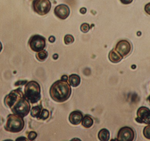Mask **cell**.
I'll use <instances>...</instances> for the list:
<instances>
[{
    "label": "cell",
    "mask_w": 150,
    "mask_h": 141,
    "mask_svg": "<svg viewBox=\"0 0 150 141\" xmlns=\"http://www.w3.org/2000/svg\"><path fill=\"white\" fill-rule=\"evenodd\" d=\"M65 43L66 45H69V44H72L74 41V38L72 35L70 34H67L65 36Z\"/></svg>",
    "instance_id": "19"
},
{
    "label": "cell",
    "mask_w": 150,
    "mask_h": 141,
    "mask_svg": "<svg viewBox=\"0 0 150 141\" xmlns=\"http://www.w3.org/2000/svg\"><path fill=\"white\" fill-rule=\"evenodd\" d=\"M48 56V53L46 51H42L41 52H39L37 55H36V57L37 59L40 61H45Z\"/></svg>",
    "instance_id": "17"
},
{
    "label": "cell",
    "mask_w": 150,
    "mask_h": 141,
    "mask_svg": "<svg viewBox=\"0 0 150 141\" xmlns=\"http://www.w3.org/2000/svg\"><path fill=\"white\" fill-rule=\"evenodd\" d=\"M115 49L122 57H126L131 53L133 50V46L130 41L122 40L117 43Z\"/></svg>",
    "instance_id": "8"
},
{
    "label": "cell",
    "mask_w": 150,
    "mask_h": 141,
    "mask_svg": "<svg viewBox=\"0 0 150 141\" xmlns=\"http://www.w3.org/2000/svg\"><path fill=\"white\" fill-rule=\"evenodd\" d=\"M2 49V45L1 43L0 42V52L1 51Z\"/></svg>",
    "instance_id": "31"
},
{
    "label": "cell",
    "mask_w": 150,
    "mask_h": 141,
    "mask_svg": "<svg viewBox=\"0 0 150 141\" xmlns=\"http://www.w3.org/2000/svg\"><path fill=\"white\" fill-rule=\"evenodd\" d=\"M144 10L146 13L150 15V2L147 4L144 7Z\"/></svg>",
    "instance_id": "23"
},
{
    "label": "cell",
    "mask_w": 150,
    "mask_h": 141,
    "mask_svg": "<svg viewBox=\"0 0 150 141\" xmlns=\"http://www.w3.org/2000/svg\"><path fill=\"white\" fill-rule=\"evenodd\" d=\"M69 82L73 87H76L78 86L80 83V78L78 75L73 74L69 77Z\"/></svg>",
    "instance_id": "14"
},
{
    "label": "cell",
    "mask_w": 150,
    "mask_h": 141,
    "mask_svg": "<svg viewBox=\"0 0 150 141\" xmlns=\"http://www.w3.org/2000/svg\"><path fill=\"white\" fill-rule=\"evenodd\" d=\"M25 126L23 118L16 114L8 115L4 129L10 132L16 133L23 131Z\"/></svg>",
    "instance_id": "3"
},
{
    "label": "cell",
    "mask_w": 150,
    "mask_h": 141,
    "mask_svg": "<svg viewBox=\"0 0 150 141\" xmlns=\"http://www.w3.org/2000/svg\"><path fill=\"white\" fill-rule=\"evenodd\" d=\"M24 96L31 103H38L41 98L39 84L35 81H30L26 83L24 89Z\"/></svg>",
    "instance_id": "4"
},
{
    "label": "cell",
    "mask_w": 150,
    "mask_h": 141,
    "mask_svg": "<svg viewBox=\"0 0 150 141\" xmlns=\"http://www.w3.org/2000/svg\"><path fill=\"white\" fill-rule=\"evenodd\" d=\"M137 117L135 120L140 124L150 125V110L148 107L142 106L138 109L137 113Z\"/></svg>",
    "instance_id": "9"
},
{
    "label": "cell",
    "mask_w": 150,
    "mask_h": 141,
    "mask_svg": "<svg viewBox=\"0 0 150 141\" xmlns=\"http://www.w3.org/2000/svg\"><path fill=\"white\" fill-rule=\"evenodd\" d=\"M147 101L149 102V103L150 104V95L149 96V97H148V98H147Z\"/></svg>",
    "instance_id": "32"
},
{
    "label": "cell",
    "mask_w": 150,
    "mask_h": 141,
    "mask_svg": "<svg viewBox=\"0 0 150 141\" xmlns=\"http://www.w3.org/2000/svg\"><path fill=\"white\" fill-rule=\"evenodd\" d=\"M98 136L100 141H108L110 138V132L107 129L104 128L100 131Z\"/></svg>",
    "instance_id": "13"
},
{
    "label": "cell",
    "mask_w": 150,
    "mask_h": 141,
    "mask_svg": "<svg viewBox=\"0 0 150 141\" xmlns=\"http://www.w3.org/2000/svg\"><path fill=\"white\" fill-rule=\"evenodd\" d=\"M53 57L54 60H57L58 58V55L57 54H54L53 56Z\"/></svg>",
    "instance_id": "30"
},
{
    "label": "cell",
    "mask_w": 150,
    "mask_h": 141,
    "mask_svg": "<svg viewBox=\"0 0 150 141\" xmlns=\"http://www.w3.org/2000/svg\"><path fill=\"white\" fill-rule=\"evenodd\" d=\"M4 103L14 114L23 118L29 114L30 110L29 101L25 98L20 88L11 91L4 98Z\"/></svg>",
    "instance_id": "1"
},
{
    "label": "cell",
    "mask_w": 150,
    "mask_h": 141,
    "mask_svg": "<svg viewBox=\"0 0 150 141\" xmlns=\"http://www.w3.org/2000/svg\"><path fill=\"white\" fill-rule=\"evenodd\" d=\"M134 0H120L121 2L124 4H131Z\"/></svg>",
    "instance_id": "25"
},
{
    "label": "cell",
    "mask_w": 150,
    "mask_h": 141,
    "mask_svg": "<svg viewBox=\"0 0 150 141\" xmlns=\"http://www.w3.org/2000/svg\"><path fill=\"white\" fill-rule=\"evenodd\" d=\"M83 114L79 111H75L70 113L69 120L74 125H79L83 120Z\"/></svg>",
    "instance_id": "11"
},
{
    "label": "cell",
    "mask_w": 150,
    "mask_h": 141,
    "mask_svg": "<svg viewBox=\"0 0 150 141\" xmlns=\"http://www.w3.org/2000/svg\"><path fill=\"white\" fill-rule=\"evenodd\" d=\"M49 40L50 42H52V43H53V42L55 41V38H54V36H51V37L49 38Z\"/></svg>",
    "instance_id": "27"
},
{
    "label": "cell",
    "mask_w": 150,
    "mask_h": 141,
    "mask_svg": "<svg viewBox=\"0 0 150 141\" xmlns=\"http://www.w3.org/2000/svg\"><path fill=\"white\" fill-rule=\"evenodd\" d=\"M61 80L64 81H67L68 77L67 75H63L62 77Z\"/></svg>",
    "instance_id": "29"
},
{
    "label": "cell",
    "mask_w": 150,
    "mask_h": 141,
    "mask_svg": "<svg viewBox=\"0 0 150 141\" xmlns=\"http://www.w3.org/2000/svg\"><path fill=\"white\" fill-rule=\"evenodd\" d=\"M29 45L32 50L39 52L43 51L45 47V38L40 35H34L30 38Z\"/></svg>",
    "instance_id": "6"
},
{
    "label": "cell",
    "mask_w": 150,
    "mask_h": 141,
    "mask_svg": "<svg viewBox=\"0 0 150 141\" xmlns=\"http://www.w3.org/2000/svg\"><path fill=\"white\" fill-rule=\"evenodd\" d=\"M27 83L26 81H18L16 82L15 83V86H19V85H23L24 84H25Z\"/></svg>",
    "instance_id": "24"
},
{
    "label": "cell",
    "mask_w": 150,
    "mask_h": 141,
    "mask_svg": "<svg viewBox=\"0 0 150 141\" xmlns=\"http://www.w3.org/2000/svg\"><path fill=\"white\" fill-rule=\"evenodd\" d=\"M27 140H27V139H26L25 137H19L16 140V141H27Z\"/></svg>",
    "instance_id": "26"
},
{
    "label": "cell",
    "mask_w": 150,
    "mask_h": 141,
    "mask_svg": "<svg viewBox=\"0 0 150 141\" xmlns=\"http://www.w3.org/2000/svg\"><path fill=\"white\" fill-rule=\"evenodd\" d=\"M143 135L146 139L150 140V125L144 127L143 130Z\"/></svg>",
    "instance_id": "20"
},
{
    "label": "cell",
    "mask_w": 150,
    "mask_h": 141,
    "mask_svg": "<svg viewBox=\"0 0 150 141\" xmlns=\"http://www.w3.org/2000/svg\"><path fill=\"white\" fill-rule=\"evenodd\" d=\"M81 31L84 33H86L87 32L89 31L90 30V25L88 24V23H84L82 24L81 26V27H80Z\"/></svg>",
    "instance_id": "21"
},
{
    "label": "cell",
    "mask_w": 150,
    "mask_h": 141,
    "mask_svg": "<svg viewBox=\"0 0 150 141\" xmlns=\"http://www.w3.org/2000/svg\"><path fill=\"white\" fill-rule=\"evenodd\" d=\"M38 135L37 133L34 132H31L29 133L28 135V140L30 141H33L37 138Z\"/></svg>",
    "instance_id": "22"
},
{
    "label": "cell",
    "mask_w": 150,
    "mask_h": 141,
    "mask_svg": "<svg viewBox=\"0 0 150 141\" xmlns=\"http://www.w3.org/2000/svg\"><path fill=\"white\" fill-rule=\"evenodd\" d=\"M93 124V120L90 116H86L84 117L82 120V125L86 128H89L92 126Z\"/></svg>",
    "instance_id": "15"
},
{
    "label": "cell",
    "mask_w": 150,
    "mask_h": 141,
    "mask_svg": "<svg viewBox=\"0 0 150 141\" xmlns=\"http://www.w3.org/2000/svg\"><path fill=\"white\" fill-rule=\"evenodd\" d=\"M135 137V132L133 128L129 127L122 128L119 130L117 135V140L120 141H134Z\"/></svg>",
    "instance_id": "7"
},
{
    "label": "cell",
    "mask_w": 150,
    "mask_h": 141,
    "mask_svg": "<svg viewBox=\"0 0 150 141\" xmlns=\"http://www.w3.org/2000/svg\"><path fill=\"white\" fill-rule=\"evenodd\" d=\"M32 7L35 12L44 16L50 11L52 4L49 0H33Z\"/></svg>",
    "instance_id": "5"
},
{
    "label": "cell",
    "mask_w": 150,
    "mask_h": 141,
    "mask_svg": "<svg viewBox=\"0 0 150 141\" xmlns=\"http://www.w3.org/2000/svg\"><path fill=\"white\" fill-rule=\"evenodd\" d=\"M80 13H82V14H85V13H86V9L85 8H81L80 10Z\"/></svg>",
    "instance_id": "28"
},
{
    "label": "cell",
    "mask_w": 150,
    "mask_h": 141,
    "mask_svg": "<svg viewBox=\"0 0 150 141\" xmlns=\"http://www.w3.org/2000/svg\"><path fill=\"white\" fill-rule=\"evenodd\" d=\"M49 116V112L48 111L46 110V109H43V110L41 111L40 115L38 118V119H42L43 120H45L48 118Z\"/></svg>",
    "instance_id": "18"
},
{
    "label": "cell",
    "mask_w": 150,
    "mask_h": 141,
    "mask_svg": "<svg viewBox=\"0 0 150 141\" xmlns=\"http://www.w3.org/2000/svg\"><path fill=\"white\" fill-rule=\"evenodd\" d=\"M72 92L70 85L67 81L60 80L54 82L51 86L50 94L54 101L62 103L69 99Z\"/></svg>",
    "instance_id": "2"
},
{
    "label": "cell",
    "mask_w": 150,
    "mask_h": 141,
    "mask_svg": "<svg viewBox=\"0 0 150 141\" xmlns=\"http://www.w3.org/2000/svg\"><path fill=\"white\" fill-rule=\"evenodd\" d=\"M108 57L110 61L113 63H118L123 59V57L115 49H112L109 52Z\"/></svg>",
    "instance_id": "12"
},
{
    "label": "cell",
    "mask_w": 150,
    "mask_h": 141,
    "mask_svg": "<svg viewBox=\"0 0 150 141\" xmlns=\"http://www.w3.org/2000/svg\"><path fill=\"white\" fill-rule=\"evenodd\" d=\"M54 13L57 17L64 20L69 16L70 9L69 7L66 4H59L55 7Z\"/></svg>",
    "instance_id": "10"
},
{
    "label": "cell",
    "mask_w": 150,
    "mask_h": 141,
    "mask_svg": "<svg viewBox=\"0 0 150 141\" xmlns=\"http://www.w3.org/2000/svg\"><path fill=\"white\" fill-rule=\"evenodd\" d=\"M41 112V107L40 106H34L32 108L31 111V115L33 118H38L40 115Z\"/></svg>",
    "instance_id": "16"
}]
</instances>
